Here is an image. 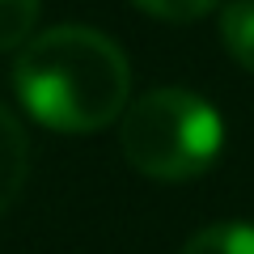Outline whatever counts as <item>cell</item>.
Segmentation results:
<instances>
[{"instance_id": "277c9868", "label": "cell", "mask_w": 254, "mask_h": 254, "mask_svg": "<svg viewBox=\"0 0 254 254\" xmlns=\"http://www.w3.org/2000/svg\"><path fill=\"white\" fill-rule=\"evenodd\" d=\"M220 43L254 76V0H233L220 9Z\"/></svg>"}, {"instance_id": "7a4b0ae2", "label": "cell", "mask_w": 254, "mask_h": 254, "mask_svg": "<svg viewBox=\"0 0 254 254\" xmlns=\"http://www.w3.org/2000/svg\"><path fill=\"white\" fill-rule=\"evenodd\" d=\"M225 127L212 102L190 89H148L127 102L119 123V148L127 165L153 182H187L203 174L220 153Z\"/></svg>"}, {"instance_id": "6da1fadb", "label": "cell", "mask_w": 254, "mask_h": 254, "mask_svg": "<svg viewBox=\"0 0 254 254\" xmlns=\"http://www.w3.org/2000/svg\"><path fill=\"white\" fill-rule=\"evenodd\" d=\"M13 85L21 106L43 127L81 136L123 119L131 98V64L98 30L55 26L21 47Z\"/></svg>"}, {"instance_id": "3957f363", "label": "cell", "mask_w": 254, "mask_h": 254, "mask_svg": "<svg viewBox=\"0 0 254 254\" xmlns=\"http://www.w3.org/2000/svg\"><path fill=\"white\" fill-rule=\"evenodd\" d=\"M30 174V140L26 127L0 106V216L13 208V199L21 195Z\"/></svg>"}, {"instance_id": "52a82bcc", "label": "cell", "mask_w": 254, "mask_h": 254, "mask_svg": "<svg viewBox=\"0 0 254 254\" xmlns=\"http://www.w3.org/2000/svg\"><path fill=\"white\" fill-rule=\"evenodd\" d=\"M136 9H144L148 17H161V21H195L203 13H212L216 0H131Z\"/></svg>"}, {"instance_id": "5b68a950", "label": "cell", "mask_w": 254, "mask_h": 254, "mask_svg": "<svg viewBox=\"0 0 254 254\" xmlns=\"http://www.w3.org/2000/svg\"><path fill=\"white\" fill-rule=\"evenodd\" d=\"M178 254H254V225H246V220L208 225L195 237H187Z\"/></svg>"}, {"instance_id": "8992f818", "label": "cell", "mask_w": 254, "mask_h": 254, "mask_svg": "<svg viewBox=\"0 0 254 254\" xmlns=\"http://www.w3.org/2000/svg\"><path fill=\"white\" fill-rule=\"evenodd\" d=\"M34 21H38V0H0V51L30 43Z\"/></svg>"}]
</instances>
